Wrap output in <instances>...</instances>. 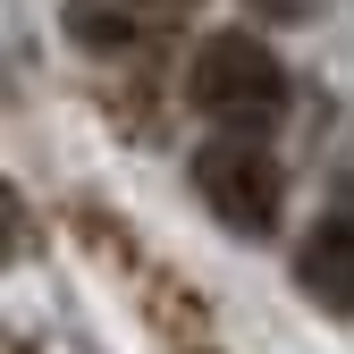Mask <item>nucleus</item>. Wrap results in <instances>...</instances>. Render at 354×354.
<instances>
[{"mask_svg": "<svg viewBox=\"0 0 354 354\" xmlns=\"http://www.w3.org/2000/svg\"><path fill=\"white\" fill-rule=\"evenodd\" d=\"M186 102L211 127L261 144V127L287 118V68H279V51L261 34H203L194 59H186Z\"/></svg>", "mask_w": 354, "mask_h": 354, "instance_id": "1", "label": "nucleus"}, {"mask_svg": "<svg viewBox=\"0 0 354 354\" xmlns=\"http://www.w3.org/2000/svg\"><path fill=\"white\" fill-rule=\"evenodd\" d=\"M194 194L219 211V228H236V236H270L279 228V211H287V177L279 160L245 144V136H219L194 152Z\"/></svg>", "mask_w": 354, "mask_h": 354, "instance_id": "2", "label": "nucleus"}, {"mask_svg": "<svg viewBox=\"0 0 354 354\" xmlns=\"http://www.w3.org/2000/svg\"><path fill=\"white\" fill-rule=\"evenodd\" d=\"M321 0H245V17H261V26H304Z\"/></svg>", "mask_w": 354, "mask_h": 354, "instance_id": "5", "label": "nucleus"}, {"mask_svg": "<svg viewBox=\"0 0 354 354\" xmlns=\"http://www.w3.org/2000/svg\"><path fill=\"white\" fill-rule=\"evenodd\" d=\"M295 279L321 313L354 321V211H321V228L295 245Z\"/></svg>", "mask_w": 354, "mask_h": 354, "instance_id": "3", "label": "nucleus"}, {"mask_svg": "<svg viewBox=\"0 0 354 354\" xmlns=\"http://www.w3.org/2000/svg\"><path fill=\"white\" fill-rule=\"evenodd\" d=\"M68 26H76V42H93V51H118V42H144V26H136V9H127V0H84V9H76Z\"/></svg>", "mask_w": 354, "mask_h": 354, "instance_id": "4", "label": "nucleus"}]
</instances>
